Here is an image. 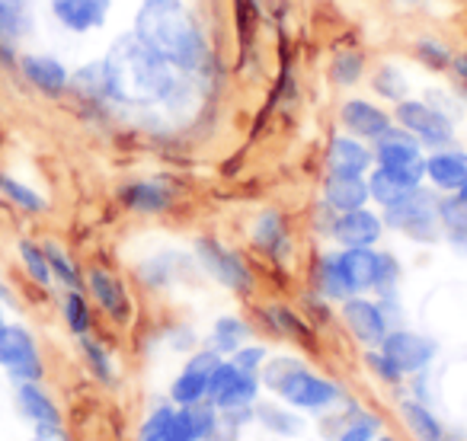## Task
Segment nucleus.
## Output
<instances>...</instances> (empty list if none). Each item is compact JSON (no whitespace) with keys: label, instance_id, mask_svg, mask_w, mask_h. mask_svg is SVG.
Segmentation results:
<instances>
[{"label":"nucleus","instance_id":"nucleus-26","mask_svg":"<svg viewBox=\"0 0 467 441\" xmlns=\"http://www.w3.org/2000/svg\"><path fill=\"white\" fill-rule=\"evenodd\" d=\"M16 406H20L23 419L33 428L39 426H65V415H61L55 396L42 387V381H20L16 384Z\"/></svg>","mask_w":467,"mask_h":441},{"label":"nucleus","instance_id":"nucleus-25","mask_svg":"<svg viewBox=\"0 0 467 441\" xmlns=\"http://www.w3.org/2000/svg\"><path fill=\"white\" fill-rule=\"evenodd\" d=\"M371 201L368 179L365 176H346V173H327L320 186V205L330 208L333 214L356 211Z\"/></svg>","mask_w":467,"mask_h":441},{"label":"nucleus","instance_id":"nucleus-12","mask_svg":"<svg viewBox=\"0 0 467 441\" xmlns=\"http://www.w3.org/2000/svg\"><path fill=\"white\" fill-rule=\"evenodd\" d=\"M378 349H381L407 377L432 368L435 358H439V343H435L432 336H426V333L410 330V326H394V330H388V336H384V343L378 345Z\"/></svg>","mask_w":467,"mask_h":441},{"label":"nucleus","instance_id":"nucleus-38","mask_svg":"<svg viewBox=\"0 0 467 441\" xmlns=\"http://www.w3.org/2000/svg\"><path fill=\"white\" fill-rule=\"evenodd\" d=\"M368 87L378 99H384V103H390V106L410 97V80L397 65H378L375 74L368 77Z\"/></svg>","mask_w":467,"mask_h":441},{"label":"nucleus","instance_id":"nucleus-43","mask_svg":"<svg viewBox=\"0 0 467 441\" xmlns=\"http://www.w3.org/2000/svg\"><path fill=\"white\" fill-rule=\"evenodd\" d=\"M173 413H176L173 403H161V406L150 409V413L144 415L141 428H138V441H167Z\"/></svg>","mask_w":467,"mask_h":441},{"label":"nucleus","instance_id":"nucleus-13","mask_svg":"<svg viewBox=\"0 0 467 441\" xmlns=\"http://www.w3.org/2000/svg\"><path fill=\"white\" fill-rule=\"evenodd\" d=\"M221 362H224V355H218L212 345L189 352L182 371L170 384V403L173 406H195V403L208 400V381Z\"/></svg>","mask_w":467,"mask_h":441},{"label":"nucleus","instance_id":"nucleus-52","mask_svg":"<svg viewBox=\"0 0 467 441\" xmlns=\"http://www.w3.org/2000/svg\"><path fill=\"white\" fill-rule=\"evenodd\" d=\"M454 195H458V199H461V201H467V186H464V189H461V192H454Z\"/></svg>","mask_w":467,"mask_h":441},{"label":"nucleus","instance_id":"nucleus-47","mask_svg":"<svg viewBox=\"0 0 467 441\" xmlns=\"http://www.w3.org/2000/svg\"><path fill=\"white\" fill-rule=\"evenodd\" d=\"M167 441H199V432H195V422H192V409L189 406H176Z\"/></svg>","mask_w":467,"mask_h":441},{"label":"nucleus","instance_id":"nucleus-54","mask_svg":"<svg viewBox=\"0 0 467 441\" xmlns=\"http://www.w3.org/2000/svg\"><path fill=\"white\" fill-rule=\"evenodd\" d=\"M7 323V317H4V304H0V326Z\"/></svg>","mask_w":467,"mask_h":441},{"label":"nucleus","instance_id":"nucleus-2","mask_svg":"<svg viewBox=\"0 0 467 441\" xmlns=\"http://www.w3.org/2000/svg\"><path fill=\"white\" fill-rule=\"evenodd\" d=\"M131 33L182 74L199 77L208 67V39L182 0H141Z\"/></svg>","mask_w":467,"mask_h":441},{"label":"nucleus","instance_id":"nucleus-10","mask_svg":"<svg viewBox=\"0 0 467 441\" xmlns=\"http://www.w3.org/2000/svg\"><path fill=\"white\" fill-rule=\"evenodd\" d=\"M84 292L93 301L97 311H103L109 317V323L129 326L135 317V301L129 294V285L119 279L112 269L106 266H90L84 269Z\"/></svg>","mask_w":467,"mask_h":441},{"label":"nucleus","instance_id":"nucleus-20","mask_svg":"<svg viewBox=\"0 0 467 441\" xmlns=\"http://www.w3.org/2000/svg\"><path fill=\"white\" fill-rule=\"evenodd\" d=\"M371 154H375L378 167H394V169H422L426 167V148H422L410 131H403L400 125L384 131V135L371 144Z\"/></svg>","mask_w":467,"mask_h":441},{"label":"nucleus","instance_id":"nucleus-49","mask_svg":"<svg viewBox=\"0 0 467 441\" xmlns=\"http://www.w3.org/2000/svg\"><path fill=\"white\" fill-rule=\"evenodd\" d=\"M33 441H71L65 426H39L33 428Z\"/></svg>","mask_w":467,"mask_h":441},{"label":"nucleus","instance_id":"nucleus-30","mask_svg":"<svg viewBox=\"0 0 467 441\" xmlns=\"http://www.w3.org/2000/svg\"><path fill=\"white\" fill-rule=\"evenodd\" d=\"M250 339H254V326H250L244 317H237V313L218 317L212 326V333H208V345L224 358H231L234 352L241 349L244 343H250Z\"/></svg>","mask_w":467,"mask_h":441},{"label":"nucleus","instance_id":"nucleus-46","mask_svg":"<svg viewBox=\"0 0 467 441\" xmlns=\"http://www.w3.org/2000/svg\"><path fill=\"white\" fill-rule=\"evenodd\" d=\"M400 260H397L394 253H388V250H381V266H378V288L375 294H390L397 292V285H400Z\"/></svg>","mask_w":467,"mask_h":441},{"label":"nucleus","instance_id":"nucleus-36","mask_svg":"<svg viewBox=\"0 0 467 441\" xmlns=\"http://www.w3.org/2000/svg\"><path fill=\"white\" fill-rule=\"evenodd\" d=\"M61 320L74 339L93 336V301L87 298V292L61 294Z\"/></svg>","mask_w":467,"mask_h":441},{"label":"nucleus","instance_id":"nucleus-4","mask_svg":"<svg viewBox=\"0 0 467 441\" xmlns=\"http://www.w3.org/2000/svg\"><path fill=\"white\" fill-rule=\"evenodd\" d=\"M195 260H199V266L205 269L221 288L234 292L237 298H254L256 288H260L250 262L244 260L237 250L221 243L218 237H199V241H195Z\"/></svg>","mask_w":467,"mask_h":441},{"label":"nucleus","instance_id":"nucleus-1","mask_svg":"<svg viewBox=\"0 0 467 441\" xmlns=\"http://www.w3.org/2000/svg\"><path fill=\"white\" fill-rule=\"evenodd\" d=\"M106 103L125 109H157V106H180L189 93L192 74L176 71L170 61L150 52L135 33H122L103 55Z\"/></svg>","mask_w":467,"mask_h":441},{"label":"nucleus","instance_id":"nucleus-50","mask_svg":"<svg viewBox=\"0 0 467 441\" xmlns=\"http://www.w3.org/2000/svg\"><path fill=\"white\" fill-rule=\"evenodd\" d=\"M237 432H241V428H234V426H227L224 419H221V426H218V432L212 435V438L208 441H237Z\"/></svg>","mask_w":467,"mask_h":441},{"label":"nucleus","instance_id":"nucleus-9","mask_svg":"<svg viewBox=\"0 0 467 441\" xmlns=\"http://www.w3.org/2000/svg\"><path fill=\"white\" fill-rule=\"evenodd\" d=\"M339 323L352 336V343L362 345V352L378 349L390 330L381 301L368 294H349L346 301H339Z\"/></svg>","mask_w":467,"mask_h":441},{"label":"nucleus","instance_id":"nucleus-21","mask_svg":"<svg viewBox=\"0 0 467 441\" xmlns=\"http://www.w3.org/2000/svg\"><path fill=\"white\" fill-rule=\"evenodd\" d=\"M426 186L439 195H454L467 186V150L441 148L426 154Z\"/></svg>","mask_w":467,"mask_h":441},{"label":"nucleus","instance_id":"nucleus-7","mask_svg":"<svg viewBox=\"0 0 467 441\" xmlns=\"http://www.w3.org/2000/svg\"><path fill=\"white\" fill-rule=\"evenodd\" d=\"M320 231L337 250H356V247H378L384 241V218L375 208H356V211L333 214L330 208L320 205Z\"/></svg>","mask_w":467,"mask_h":441},{"label":"nucleus","instance_id":"nucleus-22","mask_svg":"<svg viewBox=\"0 0 467 441\" xmlns=\"http://www.w3.org/2000/svg\"><path fill=\"white\" fill-rule=\"evenodd\" d=\"M327 173H346V176H368V169L375 167V154H371V144L358 141V138L346 135H333L327 141Z\"/></svg>","mask_w":467,"mask_h":441},{"label":"nucleus","instance_id":"nucleus-28","mask_svg":"<svg viewBox=\"0 0 467 441\" xmlns=\"http://www.w3.org/2000/svg\"><path fill=\"white\" fill-rule=\"evenodd\" d=\"M400 419L416 441H448L445 422L439 419V413H435L429 403H420V400H413V396L400 400Z\"/></svg>","mask_w":467,"mask_h":441},{"label":"nucleus","instance_id":"nucleus-17","mask_svg":"<svg viewBox=\"0 0 467 441\" xmlns=\"http://www.w3.org/2000/svg\"><path fill=\"white\" fill-rule=\"evenodd\" d=\"M48 10L61 29L74 36H87L106 26L112 0H48Z\"/></svg>","mask_w":467,"mask_h":441},{"label":"nucleus","instance_id":"nucleus-5","mask_svg":"<svg viewBox=\"0 0 467 441\" xmlns=\"http://www.w3.org/2000/svg\"><path fill=\"white\" fill-rule=\"evenodd\" d=\"M275 396H279L285 406L298 409V413H314V415L330 413V409H337L346 403V390L339 387L337 381H330L327 374L307 368V364H301L298 371H292V374L279 384Z\"/></svg>","mask_w":467,"mask_h":441},{"label":"nucleus","instance_id":"nucleus-45","mask_svg":"<svg viewBox=\"0 0 467 441\" xmlns=\"http://www.w3.org/2000/svg\"><path fill=\"white\" fill-rule=\"evenodd\" d=\"M189 409H192V422H195V432H199V441H208L221 426L218 406H212L208 400H202V403H195V406H189Z\"/></svg>","mask_w":467,"mask_h":441},{"label":"nucleus","instance_id":"nucleus-40","mask_svg":"<svg viewBox=\"0 0 467 441\" xmlns=\"http://www.w3.org/2000/svg\"><path fill=\"white\" fill-rule=\"evenodd\" d=\"M413 58L420 61L422 67H429L432 74H448L454 58V48L448 46L439 36H422V39L413 42Z\"/></svg>","mask_w":467,"mask_h":441},{"label":"nucleus","instance_id":"nucleus-19","mask_svg":"<svg viewBox=\"0 0 467 441\" xmlns=\"http://www.w3.org/2000/svg\"><path fill=\"white\" fill-rule=\"evenodd\" d=\"M250 243H254V250H260L263 256H269V260L285 262L295 247V237H292L285 214L275 211V208L256 214L254 224H250Z\"/></svg>","mask_w":467,"mask_h":441},{"label":"nucleus","instance_id":"nucleus-37","mask_svg":"<svg viewBox=\"0 0 467 441\" xmlns=\"http://www.w3.org/2000/svg\"><path fill=\"white\" fill-rule=\"evenodd\" d=\"M0 195L23 214H46L48 211L46 195H39L29 182L16 179V176L4 173V169H0Z\"/></svg>","mask_w":467,"mask_h":441},{"label":"nucleus","instance_id":"nucleus-53","mask_svg":"<svg viewBox=\"0 0 467 441\" xmlns=\"http://www.w3.org/2000/svg\"><path fill=\"white\" fill-rule=\"evenodd\" d=\"M7 298V285H4V282H0V301Z\"/></svg>","mask_w":467,"mask_h":441},{"label":"nucleus","instance_id":"nucleus-8","mask_svg":"<svg viewBox=\"0 0 467 441\" xmlns=\"http://www.w3.org/2000/svg\"><path fill=\"white\" fill-rule=\"evenodd\" d=\"M0 368L7 371L16 384L42 381L46 377V358H42V349L29 326L23 323L0 326Z\"/></svg>","mask_w":467,"mask_h":441},{"label":"nucleus","instance_id":"nucleus-23","mask_svg":"<svg viewBox=\"0 0 467 441\" xmlns=\"http://www.w3.org/2000/svg\"><path fill=\"white\" fill-rule=\"evenodd\" d=\"M263 326H266L269 336L285 339V343L295 345H311L314 343V323L305 317L301 311H295L292 304H282V301H273V304L256 307Z\"/></svg>","mask_w":467,"mask_h":441},{"label":"nucleus","instance_id":"nucleus-44","mask_svg":"<svg viewBox=\"0 0 467 441\" xmlns=\"http://www.w3.org/2000/svg\"><path fill=\"white\" fill-rule=\"evenodd\" d=\"M266 358H269V349H266V345H263V343H254V339H250V343H244L241 349L234 352L231 362L237 364L241 371H247V374H260L263 364H266Z\"/></svg>","mask_w":467,"mask_h":441},{"label":"nucleus","instance_id":"nucleus-33","mask_svg":"<svg viewBox=\"0 0 467 441\" xmlns=\"http://www.w3.org/2000/svg\"><path fill=\"white\" fill-rule=\"evenodd\" d=\"M368 74V58L362 48H339L330 58V84L339 90H352L358 87Z\"/></svg>","mask_w":467,"mask_h":441},{"label":"nucleus","instance_id":"nucleus-24","mask_svg":"<svg viewBox=\"0 0 467 441\" xmlns=\"http://www.w3.org/2000/svg\"><path fill=\"white\" fill-rule=\"evenodd\" d=\"M33 33V0H0V61L16 65V46Z\"/></svg>","mask_w":467,"mask_h":441},{"label":"nucleus","instance_id":"nucleus-55","mask_svg":"<svg viewBox=\"0 0 467 441\" xmlns=\"http://www.w3.org/2000/svg\"><path fill=\"white\" fill-rule=\"evenodd\" d=\"M448 441H461V438H454V435H448Z\"/></svg>","mask_w":467,"mask_h":441},{"label":"nucleus","instance_id":"nucleus-32","mask_svg":"<svg viewBox=\"0 0 467 441\" xmlns=\"http://www.w3.org/2000/svg\"><path fill=\"white\" fill-rule=\"evenodd\" d=\"M42 247H46L55 285H61L65 292H84V269H80V262L58 241H42Z\"/></svg>","mask_w":467,"mask_h":441},{"label":"nucleus","instance_id":"nucleus-27","mask_svg":"<svg viewBox=\"0 0 467 441\" xmlns=\"http://www.w3.org/2000/svg\"><path fill=\"white\" fill-rule=\"evenodd\" d=\"M346 285L352 294H375L378 288V266H381V250L378 247H356L339 250Z\"/></svg>","mask_w":467,"mask_h":441},{"label":"nucleus","instance_id":"nucleus-51","mask_svg":"<svg viewBox=\"0 0 467 441\" xmlns=\"http://www.w3.org/2000/svg\"><path fill=\"white\" fill-rule=\"evenodd\" d=\"M375 441H403V438H397V435H390V432H381Z\"/></svg>","mask_w":467,"mask_h":441},{"label":"nucleus","instance_id":"nucleus-29","mask_svg":"<svg viewBox=\"0 0 467 441\" xmlns=\"http://www.w3.org/2000/svg\"><path fill=\"white\" fill-rule=\"evenodd\" d=\"M311 288L327 298L330 304H339V301L349 298V285H346L343 275V262H339V250H330V253H320L317 262H314V275H311Z\"/></svg>","mask_w":467,"mask_h":441},{"label":"nucleus","instance_id":"nucleus-11","mask_svg":"<svg viewBox=\"0 0 467 441\" xmlns=\"http://www.w3.org/2000/svg\"><path fill=\"white\" fill-rule=\"evenodd\" d=\"M260 394H263L260 374H247V371L237 368L231 358H224V362L214 368L212 381H208V403L218 406V413L256 406Z\"/></svg>","mask_w":467,"mask_h":441},{"label":"nucleus","instance_id":"nucleus-6","mask_svg":"<svg viewBox=\"0 0 467 441\" xmlns=\"http://www.w3.org/2000/svg\"><path fill=\"white\" fill-rule=\"evenodd\" d=\"M390 116H394V125L410 131V135L426 148V154L429 150H441L454 144V118L445 116V112L429 103V99L407 97L390 106Z\"/></svg>","mask_w":467,"mask_h":441},{"label":"nucleus","instance_id":"nucleus-3","mask_svg":"<svg viewBox=\"0 0 467 441\" xmlns=\"http://www.w3.org/2000/svg\"><path fill=\"white\" fill-rule=\"evenodd\" d=\"M384 228L403 234L407 241L432 247L441 241L439 228V192L429 186H420L416 192H410L407 199H400L397 205L381 208Z\"/></svg>","mask_w":467,"mask_h":441},{"label":"nucleus","instance_id":"nucleus-31","mask_svg":"<svg viewBox=\"0 0 467 441\" xmlns=\"http://www.w3.org/2000/svg\"><path fill=\"white\" fill-rule=\"evenodd\" d=\"M254 413L263 428H269L273 435H282V438H295V435L305 432V419L298 415V409L285 406L282 400H256Z\"/></svg>","mask_w":467,"mask_h":441},{"label":"nucleus","instance_id":"nucleus-34","mask_svg":"<svg viewBox=\"0 0 467 441\" xmlns=\"http://www.w3.org/2000/svg\"><path fill=\"white\" fill-rule=\"evenodd\" d=\"M439 228L448 243L467 250V201L458 195H439Z\"/></svg>","mask_w":467,"mask_h":441},{"label":"nucleus","instance_id":"nucleus-48","mask_svg":"<svg viewBox=\"0 0 467 441\" xmlns=\"http://www.w3.org/2000/svg\"><path fill=\"white\" fill-rule=\"evenodd\" d=\"M448 77H451V87H454V93H458V99L467 103V52H454Z\"/></svg>","mask_w":467,"mask_h":441},{"label":"nucleus","instance_id":"nucleus-42","mask_svg":"<svg viewBox=\"0 0 467 441\" xmlns=\"http://www.w3.org/2000/svg\"><path fill=\"white\" fill-rule=\"evenodd\" d=\"M301 364H305V362H301L298 355H269L266 364H263V371H260L263 390L275 394V390H279V384L285 381V377L292 374V371H298Z\"/></svg>","mask_w":467,"mask_h":441},{"label":"nucleus","instance_id":"nucleus-41","mask_svg":"<svg viewBox=\"0 0 467 441\" xmlns=\"http://www.w3.org/2000/svg\"><path fill=\"white\" fill-rule=\"evenodd\" d=\"M362 358H365V368L371 371V377H375L378 384H384V387H390V390H397V387L407 384V374H403V371L397 368V364L390 362L381 349H365Z\"/></svg>","mask_w":467,"mask_h":441},{"label":"nucleus","instance_id":"nucleus-35","mask_svg":"<svg viewBox=\"0 0 467 441\" xmlns=\"http://www.w3.org/2000/svg\"><path fill=\"white\" fill-rule=\"evenodd\" d=\"M16 260H20L23 275H26V279L33 282L36 288H42V292H48V288L55 285L52 269H48L46 247H42L39 241H29V237H23V241L16 243Z\"/></svg>","mask_w":467,"mask_h":441},{"label":"nucleus","instance_id":"nucleus-15","mask_svg":"<svg viewBox=\"0 0 467 441\" xmlns=\"http://www.w3.org/2000/svg\"><path fill=\"white\" fill-rule=\"evenodd\" d=\"M16 67H20L23 80H26L36 93H42V97H48V99H61L71 90V71H67L65 61H58L55 55L26 52V55H20Z\"/></svg>","mask_w":467,"mask_h":441},{"label":"nucleus","instance_id":"nucleus-39","mask_svg":"<svg viewBox=\"0 0 467 441\" xmlns=\"http://www.w3.org/2000/svg\"><path fill=\"white\" fill-rule=\"evenodd\" d=\"M78 345H80V355H84L87 371H90L99 384L112 387V384H116V362H112L109 349H106V345L99 343V339H93V336L78 339Z\"/></svg>","mask_w":467,"mask_h":441},{"label":"nucleus","instance_id":"nucleus-16","mask_svg":"<svg viewBox=\"0 0 467 441\" xmlns=\"http://www.w3.org/2000/svg\"><path fill=\"white\" fill-rule=\"evenodd\" d=\"M368 195L378 208H390L420 186H426V167L422 169H394V167H371L368 169Z\"/></svg>","mask_w":467,"mask_h":441},{"label":"nucleus","instance_id":"nucleus-14","mask_svg":"<svg viewBox=\"0 0 467 441\" xmlns=\"http://www.w3.org/2000/svg\"><path fill=\"white\" fill-rule=\"evenodd\" d=\"M337 122L346 135L358 138L365 144H375L384 131L394 128V116L390 109H384L378 99H368V97H349L339 103L337 109Z\"/></svg>","mask_w":467,"mask_h":441},{"label":"nucleus","instance_id":"nucleus-18","mask_svg":"<svg viewBox=\"0 0 467 441\" xmlns=\"http://www.w3.org/2000/svg\"><path fill=\"white\" fill-rule=\"evenodd\" d=\"M119 201L129 208L131 214H144V218H157L167 214L176 201V189L163 179H129L119 186Z\"/></svg>","mask_w":467,"mask_h":441}]
</instances>
